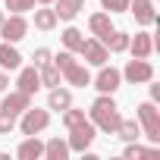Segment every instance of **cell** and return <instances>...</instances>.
<instances>
[{
	"mask_svg": "<svg viewBox=\"0 0 160 160\" xmlns=\"http://www.w3.org/2000/svg\"><path fill=\"white\" fill-rule=\"evenodd\" d=\"M3 10H10V13H32L35 0H3Z\"/></svg>",
	"mask_w": 160,
	"mask_h": 160,
	"instance_id": "obj_27",
	"label": "cell"
},
{
	"mask_svg": "<svg viewBox=\"0 0 160 160\" xmlns=\"http://www.w3.org/2000/svg\"><path fill=\"white\" fill-rule=\"evenodd\" d=\"M38 75H41V88H57V85H60V78H63V72L53 66V60H50L47 66H41Z\"/></svg>",
	"mask_w": 160,
	"mask_h": 160,
	"instance_id": "obj_23",
	"label": "cell"
},
{
	"mask_svg": "<svg viewBox=\"0 0 160 160\" xmlns=\"http://www.w3.org/2000/svg\"><path fill=\"white\" fill-rule=\"evenodd\" d=\"M60 38H63V47H66V50H72V53H78V50H82V44H85V35L78 32V28H72V25H69Z\"/></svg>",
	"mask_w": 160,
	"mask_h": 160,
	"instance_id": "obj_24",
	"label": "cell"
},
{
	"mask_svg": "<svg viewBox=\"0 0 160 160\" xmlns=\"http://www.w3.org/2000/svg\"><path fill=\"white\" fill-rule=\"evenodd\" d=\"M91 141H94V122H91V119H85L82 126H75V129H69V138H66L69 151H75V154H85Z\"/></svg>",
	"mask_w": 160,
	"mask_h": 160,
	"instance_id": "obj_5",
	"label": "cell"
},
{
	"mask_svg": "<svg viewBox=\"0 0 160 160\" xmlns=\"http://www.w3.org/2000/svg\"><path fill=\"white\" fill-rule=\"evenodd\" d=\"M135 116H138V126H141V135L151 141V144H160V110L154 101H144L135 107Z\"/></svg>",
	"mask_w": 160,
	"mask_h": 160,
	"instance_id": "obj_2",
	"label": "cell"
},
{
	"mask_svg": "<svg viewBox=\"0 0 160 160\" xmlns=\"http://www.w3.org/2000/svg\"><path fill=\"white\" fill-rule=\"evenodd\" d=\"M129 38H132V35H126V32H119V28H110L107 35H101V41H104V47H107L110 53H126V50H129Z\"/></svg>",
	"mask_w": 160,
	"mask_h": 160,
	"instance_id": "obj_14",
	"label": "cell"
},
{
	"mask_svg": "<svg viewBox=\"0 0 160 160\" xmlns=\"http://www.w3.org/2000/svg\"><path fill=\"white\" fill-rule=\"evenodd\" d=\"M22 66V53L16 50V44L3 41L0 44V69H19Z\"/></svg>",
	"mask_w": 160,
	"mask_h": 160,
	"instance_id": "obj_18",
	"label": "cell"
},
{
	"mask_svg": "<svg viewBox=\"0 0 160 160\" xmlns=\"http://www.w3.org/2000/svg\"><path fill=\"white\" fill-rule=\"evenodd\" d=\"M53 13H57V19H63V22H72L78 13L85 10V0H53Z\"/></svg>",
	"mask_w": 160,
	"mask_h": 160,
	"instance_id": "obj_12",
	"label": "cell"
},
{
	"mask_svg": "<svg viewBox=\"0 0 160 160\" xmlns=\"http://www.w3.org/2000/svg\"><path fill=\"white\" fill-rule=\"evenodd\" d=\"M16 129V116L13 113H3V110H0V135H10Z\"/></svg>",
	"mask_w": 160,
	"mask_h": 160,
	"instance_id": "obj_30",
	"label": "cell"
},
{
	"mask_svg": "<svg viewBox=\"0 0 160 160\" xmlns=\"http://www.w3.org/2000/svg\"><path fill=\"white\" fill-rule=\"evenodd\" d=\"M98 69H101V72H98V78H91V85H94L101 94H113V91L122 85V72L113 69V66H107V63L98 66Z\"/></svg>",
	"mask_w": 160,
	"mask_h": 160,
	"instance_id": "obj_7",
	"label": "cell"
},
{
	"mask_svg": "<svg viewBox=\"0 0 160 160\" xmlns=\"http://www.w3.org/2000/svg\"><path fill=\"white\" fill-rule=\"evenodd\" d=\"M129 53L138 57V60H148V57L154 53V38H151L148 32H138L135 38H129Z\"/></svg>",
	"mask_w": 160,
	"mask_h": 160,
	"instance_id": "obj_13",
	"label": "cell"
},
{
	"mask_svg": "<svg viewBox=\"0 0 160 160\" xmlns=\"http://www.w3.org/2000/svg\"><path fill=\"white\" fill-rule=\"evenodd\" d=\"M101 7H104V13H129V0H101Z\"/></svg>",
	"mask_w": 160,
	"mask_h": 160,
	"instance_id": "obj_29",
	"label": "cell"
},
{
	"mask_svg": "<svg viewBox=\"0 0 160 160\" xmlns=\"http://www.w3.org/2000/svg\"><path fill=\"white\" fill-rule=\"evenodd\" d=\"M72 63H78V60H75V53H72V50H60V53H57V57H53V66H57V69H60V72H66V69H69V66H72Z\"/></svg>",
	"mask_w": 160,
	"mask_h": 160,
	"instance_id": "obj_28",
	"label": "cell"
},
{
	"mask_svg": "<svg viewBox=\"0 0 160 160\" xmlns=\"http://www.w3.org/2000/svg\"><path fill=\"white\" fill-rule=\"evenodd\" d=\"M88 116H85V110H78V107H66L63 110V126L66 129H75V126H82Z\"/></svg>",
	"mask_w": 160,
	"mask_h": 160,
	"instance_id": "obj_25",
	"label": "cell"
},
{
	"mask_svg": "<svg viewBox=\"0 0 160 160\" xmlns=\"http://www.w3.org/2000/svg\"><path fill=\"white\" fill-rule=\"evenodd\" d=\"M35 3H41V7H50V3H53V0H35Z\"/></svg>",
	"mask_w": 160,
	"mask_h": 160,
	"instance_id": "obj_34",
	"label": "cell"
},
{
	"mask_svg": "<svg viewBox=\"0 0 160 160\" xmlns=\"http://www.w3.org/2000/svg\"><path fill=\"white\" fill-rule=\"evenodd\" d=\"M148 85H151V101L157 104V101H160V85H154V78H151V82H148Z\"/></svg>",
	"mask_w": 160,
	"mask_h": 160,
	"instance_id": "obj_33",
	"label": "cell"
},
{
	"mask_svg": "<svg viewBox=\"0 0 160 160\" xmlns=\"http://www.w3.org/2000/svg\"><path fill=\"white\" fill-rule=\"evenodd\" d=\"M66 107H72V91L69 88H50V94H47V110H66Z\"/></svg>",
	"mask_w": 160,
	"mask_h": 160,
	"instance_id": "obj_17",
	"label": "cell"
},
{
	"mask_svg": "<svg viewBox=\"0 0 160 160\" xmlns=\"http://www.w3.org/2000/svg\"><path fill=\"white\" fill-rule=\"evenodd\" d=\"M16 157H19V160H38V157H44V141H41L38 135H25V141L19 144Z\"/></svg>",
	"mask_w": 160,
	"mask_h": 160,
	"instance_id": "obj_15",
	"label": "cell"
},
{
	"mask_svg": "<svg viewBox=\"0 0 160 160\" xmlns=\"http://www.w3.org/2000/svg\"><path fill=\"white\" fill-rule=\"evenodd\" d=\"M63 78H66L72 88H88V85H91V72H88V66H82V63H72V66L63 72Z\"/></svg>",
	"mask_w": 160,
	"mask_h": 160,
	"instance_id": "obj_16",
	"label": "cell"
},
{
	"mask_svg": "<svg viewBox=\"0 0 160 160\" xmlns=\"http://www.w3.org/2000/svg\"><path fill=\"white\" fill-rule=\"evenodd\" d=\"M72 151H69V144H66V138H50L47 144H44V157L47 160H66Z\"/></svg>",
	"mask_w": 160,
	"mask_h": 160,
	"instance_id": "obj_21",
	"label": "cell"
},
{
	"mask_svg": "<svg viewBox=\"0 0 160 160\" xmlns=\"http://www.w3.org/2000/svg\"><path fill=\"white\" fill-rule=\"evenodd\" d=\"M32 107V94H25V91H10L7 98H3V104H0V110L3 113H13V116H19L22 110H28Z\"/></svg>",
	"mask_w": 160,
	"mask_h": 160,
	"instance_id": "obj_10",
	"label": "cell"
},
{
	"mask_svg": "<svg viewBox=\"0 0 160 160\" xmlns=\"http://www.w3.org/2000/svg\"><path fill=\"white\" fill-rule=\"evenodd\" d=\"M113 135L122 138V141H138L141 138V126H138V119H119V126H116Z\"/></svg>",
	"mask_w": 160,
	"mask_h": 160,
	"instance_id": "obj_20",
	"label": "cell"
},
{
	"mask_svg": "<svg viewBox=\"0 0 160 160\" xmlns=\"http://www.w3.org/2000/svg\"><path fill=\"white\" fill-rule=\"evenodd\" d=\"M129 13L135 16L138 25H154V22H157L154 0H129Z\"/></svg>",
	"mask_w": 160,
	"mask_h": 160,
	"instance_id": "obj_9",
	"label": "cell"
},
{
	"mask_svg": "<svg viewBox=\"0 0 160 160\" xmlns=\"http://www.w3.org/2000/svg\"><path fill=\"white\" fill-rule=\"evenodd\" d=\"M3 19H7V16H3V10H0V22H3Z\"/></svg>",
	"mask_w": 160,
	"mask_h": 160,
	"instance_id": "obj_35",
	"label": "cell"
},
{
	"mask_svg": "<svg viewBox=\"0 0 160 160\" xmlns=\"http://www.w3.org/2000/svg\"><path fill=\"white\" fill-rule=\"evenodd\" d=\"M35 13V28H41V32H53L57 28V13H53V7H41V10H32Z\"/></svg>",
	"mask_w": 160,
	"mask_h": 160,
	"instance_id": "obj_19",
	"label": "cell"
},
{
	"mask_svg": "<svg viewBox=\"0 0 160 160\" xmlns=\"http://www.w3.org/2000/svg\"><path fill=\"white\" fill-rule=\"evenodd\" d=\"M3 91H10V75H7V69H0V94Z\"/></svg>",
	"mask_w": 160,
	"mask_h": 160,
	"instance_id": "obj_32",
	"label": "cell"
},
{
	"mask_svg": "<svg viewBox=\"0 0 160 160\" xmlns=\"http://www.w3.org/2000/svg\"><path fill=\"white\" fill-rule=\"evenodd\" d=\"M19 116H22V119H19L16 126H19L22 135H41V132L50 126V113L41 110V107H28V110H22Z\"/></svg>",
	"mask_w": 160,
	"mask_h": 160,
	"instance_id": "obj_3",
	"label": "cell"
},
{
	"mask_svg": "<svg viewBox=\"0 0 160 160\" xmlns=\"http://www.w3.org/2000/svg\"><path fill=\"white\" fill-rule=\"evenodd\" d=\"M88 119L94 122V129H101V132L113 135V132H116V126H119V119H122V113H119V107H116L113 94H101V98L91 104Z\"/></svg>",
	"mask_w": 160,
	"mask_h": 160,
	"instance_id": "obj_1",
	"label": "cell"
},
{
	"mask_svg": "<svg viewBox=\"0 0 160 160\" xmlns=\"http://www.w3.org/2000/svg\"><path fill=\"white\" fill-rule=\"evenodd\" d=\"M32 60H35V66H38V69H41V66H47V63H50V60H53V53H50V50H47V47H38V50H35V53H32Z\"/></svg>",
	"mask_w": 160,
	"mask_h": 160,
	"instance_id": "obj_31",
	"label": "cell"
},
{
	"mask_svg": "<svg viewBox=\"0 0 160 160\" xmlns=\"http://www.w3.org/2000/svg\"><path fill=\"white\" fill-rule=\"evenodd\" d=\"M16 88L25 91V94H35L41 88V75H38V66H19V78H16Z\"/></svg>",
	"mask_w": 160,
	"mask_h": 160,
	"instance_id": "obj_11",
	"label": "cell"
},
{
	"mask_svg": "<svg viewBox=\"0 0 160 160\" xmlns=\"http://www.w3.org/2000/svg\"><path fill=\"white\" fill-rule=\"evenodd\" d=\"M126 160H135V157H151L154 154V148H141L138 141H126Z\"/></svg>",
	"mask_w": 160,
	"mask_h": 160,
	"instance_id": "obj_26",
	"label": "cell"
},
{
	"mask_svg": "<svg viewBox=\"0 0 160 160\" xmlns=\"http://www.w3.org/2000/svg\"><path fill=\"white\" fill-rule=\"evenodd\" d=\"M78 53L85 57L88 66H104V63L110 60V50L104 47L101 38H85V44H82V50H78Z\"/></svg>",
	"mask_w": 160,
	"mask_h": 160,
	"instance_id": "obj_8",
	"label": "cell"
},
{
	"mask_svg": "<svg viewBox=\"0 0 160 160\" xmlns=\"http://www.w3.org/2000/svg\"><path fill=\"white\" fill-rule=\"evenodd\" d=\"M113 25H110V13H91L88 16V32L94 35V38H101V35H107Z\"/></svg>",
	"mask_w": 160,
	"mask_h": 160,
	"instance_id": "obj_22",
	"label": "cell"
},
{
	"mask_svg": "<svg viewBox=\"0 0 160 160\" xmlns=\"http://www.w3.org/2000/svg\"><path fill=\"white\" fill-rule=\"evenodd\" d=\"M122 78H126V82H132V85H148L151 78H154V66H151L148 60L132 57V60L126 63V69H122Z\"/></svg>",
	"mask_w": 160,
	"mask_h": 160,
	"instance_id": "obj_6",
	"label": "cell"
},
{
	"mask_svg": "<svg viewBox=\"0 0 160 160\" xmlns=\"http://www.w3.org/2000/svg\"><path fill=\"white\" fill-rule=\"evenodd\" d=\"M25 35H28V19H25V13H10V19L0 22V38L10 41V44H19Z\"/></svg>",
	"mask_w": 160,
	"mask_h": 160,
	"instance_id": "obj_4",
	"label": "cell"
}]
</instances>
